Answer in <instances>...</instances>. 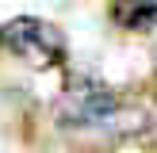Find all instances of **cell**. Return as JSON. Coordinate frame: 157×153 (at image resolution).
I'll list each match as a JSON object with an SVG mask.
<instances>
[{
    "mask_svg": "<svg viewBox=\"0 0 157 153\" xmlns=\"http://www.w3.org/2000/svg\"><path fill=\"white\" fill-rule=\"evenodd\" d=\"M0 38H4V46L15 58H23L35 69L58 65V61L65 58V38H61V31L54 27V23H46V19H35V15H19V19L4 23V27H0Z\"/></svg>",
    "mask_w": 157,
    "mask_h": 153,
    "instance_id": "cell-1",
    "label": "cell"
},
{
    "mask_svg": "<svg viewBox=\"0 0 157 153\" xmlns=\"http://www.w3.org/2000/svg\"><path fill=\"white\" fill-rule=\"evenodd\" d=\"M111 19L127 31H150L157 23V0H111Z\"/></svg>",
    "mask_w": 157,
    "mask_h": 153,
    "instance_id": "cell-3",
    "label": "cell"
},
{
    "mask_svg": "<svg viewBox=\"0 0 157 153\" xmlns=\"http://www.w3.org/2000/svg\"><path fill=\"white\" fill-rule=\"evenodd\" d=\"M115 111V96L100 80H73L61 96V119L69 126H92Z\"/></svg>",
    "mask_w": 157,
    "mask_h": 153,
    "instance_id": "cell-2",
    "label": "cell"
}]
</instances>
